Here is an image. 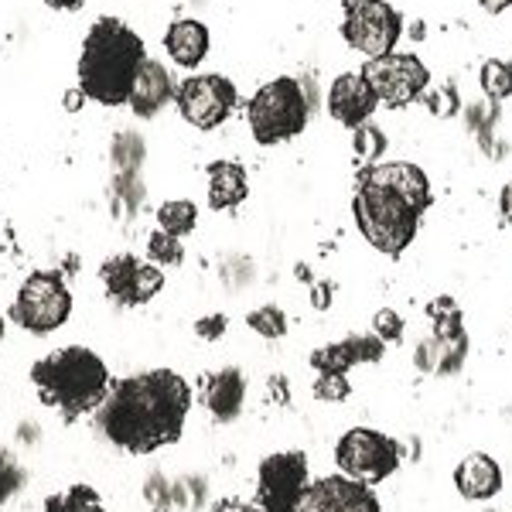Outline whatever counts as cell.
Instances as JSON below:
<instances>
[{"label": "cell", "instance_id": "cell-1", "mask_svg": "<svg viewBox=\"0 0 512 512\" xmlns=\"http://www.w3.org/2000/svg\"><path fill=\"white\" fill-rule=\"evenodd\" d=\"M192 410V386L175 369L127 376L110 386L96 410V427L130 454H154L181 441Z\"/></svg>", "mask_w": 512, "mask_h": 512}, {"label": "cell", "instance_id": "cell-8", "mask_svg": "<svg viewBox=\"0 0 512 512\" xmlns=\"http://www.w3.org/2000/svg\"><path fill=\"white\" fill-rule=\"evenodd\" d=\"M366 79V86L373 89L376 103L386 106H407L414 99L424 96L427 82H431V72L427 65L417 59V55H379V59H369L359 72Z\"/></svg>", "mask_w": 512, "mask_h": 512}, {"label": "cell", "instance_id": "cell-2", "mask_svg": "<svg viewBox=\"0 0 512 512\" xmlns=\"http://www.w3.org/2000/svg\"><path fill=\"white\" fill-rule=\"evenodd\" d=\"M147 62L144 41L120 18H99L79 55V89L103 106H123Z\"/></svg>", "mask_w": 512, "mask_h": 512}, {"label": "cell", "instance_id": "cell-21", "mask_svg": "<svg viewBox=\"0 0 512 512\" xmlns=\"http://www.w3.org/2000/svg\"><path fill=\"white\" fill-rule=\"evenodd\" d=\"M250 195L246 171L236 161H216L209 164V205L212 209H236Z\"/></svg>", "mask_w": 512, "mask_h": 512}, {"label": "cell", "instance_id": "cell-32", "mask_svg": "<svg viewBox=\"0 0 512 512\" xmlns=\"http://www.w3.org/2000/svg\"><path fill=\"white\" fill-rule=\"evenodd\" d=\"M373 328H376V335L383 338V342H400L403 338V318L396 315V311H379V315L373 318Z\"/></svg>", "mask_w": 512, "mask_h": 512}, {"label": "cell", "instance_id": "cell-25", "mask_svg": "<svg viewBox=\"0 0 512 512\" xmlns=\"http://www.w3.org/2000/svg\"><path fill=\"white\" fill-rule=\"evenodd\" d=\"M147 256L154 260V267L164 263V267H178L185 260V246H181L178 236L164 233V229H154L151 239H147Z\"/></svg>", "mask_w": 512, "mask_h": 512}, {"label": "cell", "instance_id": "cell-16", "mask_svg": "<svg viewBox=\"0 0 512 512\" xmlns=\"http://www.w3.org/2000/svg\"><path fill=\"white\" fill-rule=\"evenodd\" d=\"M175 89L178 86H175V79H171V72L164 69L161 62L147 59L144 69H140L137 82H134V89H130L127 106L137 113L140 120H151V117H158L171 99H175Z\"/></svg>", "mask_w": 512, "mask_h": 512}, {"label": "cell", "instance_id": "cell-24", "mask_svg": "<svg viewBox=\"0 0 512 512\" xmlns=\"http://www.w3.org/2000/svg\"><path fill=\"white\" fill-rule=\"evenodd\" d=\"M198 222V209L195 202H188V198H175V202H164L158 209V226L164 229V233L171 236H188L195 229Z\"/></svg>", "mask_w": 512, "mask_h": 512}, {"label": "cell", "instance_id": "cell-37", "mask_svg": "<svg viewBox=\"0 0 512 512\" xmlns=\"http://www.w3.org/2000/svg\"><path fill=\"white\" fill-rule=\"evenodd\" d=\"M52 11H76V7L82 4V0H45Z\"/></svg>", "mask_w": 512, "mask_h": 512}, {"label": "cell", "instance_id": "cell-5", "mask_svg": "<svg viewBox=\"0 0 512 512\" xmlns=\"http://www.w3.org/2000/svg\"><path fill=\"white\" fill-rule=\"evenodd\" d=\"M256 144H280L308 127V99L294 79H274L260 89L246 106Z\"/></svg>", "mask_w": 512, "mask_h": 512}, {"label": "cell", "instance_id": "cell-22", "mask_svg": "<svg viewBox=\"0 0 512 512\" xmlns=\"http://www.w3.org/2000/svg\"><path fill=\"white\" fill-rule=\"evenodd\" d=\"M468 355V335L458 338H427L417 345V366L424 373H454Z\"/></svg>", "mask_w": 512, "mask_h": 512}, {"label": "cell", "instance_id": "cell-11", "mask_svg": "<svg viewBox=\"0 0 512 512\" xmlns=\"http://www.w3.org/2000/svg\"><path fill=\"white\" fill-rule=\"evenodd\" d=\"M103 291L120 308H137L164 291V274L154 263H140L134 253H117L99 267Z\"/></svg>", "mask_w": 512, "mask_h": 512}, {"label": "cell", "instance_id": "cell-41", "mask_svg": "<svg viewBox=\"0 0 512 512\" xmlns=\"http://www.w3.org/2000/svg\"><path fill=\"white\" fill-rule=\"evenodd\" d=\"M342 4H345V14H352V11H359V7L373 4V0H342Z\"/></svg>", "mask_w": 512, "mask_h": 512}, {"label": "cell", "instance_id": "cell-28", "mask_svg": "<svg viewBox=\"0 0 512 512\" xmlns=\"http://www.w3.org/2000/svg\"><path fill=\"white\" fill-rule=\"evenodd\" d=\"M482 89L489 93L492 99H506L512 96V65L509 62H485L482 65Z\"/></svg>", "mask_w": 512, "mask_h": 512}, {"label": "cell", "instance_id": "cell-40", "mask_svg": "<svg viewBox=\"0 0 512 512\" xmlns=\"http://www.w3.org/2000/svg\"><path fill=\"white\" fill-rule=\"evenodd\" d=\"M226 512H263V509L256 506V502L253 506H246V502H233V506H226Z\"/></svg>", "mask_w": 512, "mask_h": 512}, {"label": "cell", "instance_id": "cell-7", "mask_svg": "<svg viewBox=\"0 0 512 512\" xmlns=\"http://www.w3.org/2000/svg\"><path fill=\"white\" fill-rule=\"evenodd\" d=\"M335 461L342 475L362 485H376L400 468V444L379 431H369V427H355L338 441Z\"/></svg>", "mask_w": 512, "mask_h": 512}, {"label": "cell", "instance_id": "cell-13", "mask_svg": "<svg viewBox=\"0 0 512 512\" xmlns=\"http://www.w3.org/2000/svg\"><path fill=\"white\" fill-rule=\"evenodd\" d=\"M294 512H383L369 485L355 482L349 475L318 478L304 489Z\"/></svg>", "mask_w": 512, "mask_h": 512}, {"label": "cell", "instance_id": "cell-15", "mask_svg": "<svg viewBox=\"0 0 512 512\" xmlns=\"http://www.w3.org/2000/svg\"><path fill=\"white\" fill-rule=\"evenodd\" d=\"M383 359V338L379 335H349L335 345L311 352V366L318 373H349L355 366H366V362Z\"/></svg>", "mask_w": 512, "mask_h": 512}, {"label": "cell", "instance_id": "cell-6", "mask_svg": "<svg viewBox=\"0 0 512 512\" xmlns=\"http://www.w3.org/2000/svg\"><path fill=\"white\" fill-rule=\"evenodd\" d=\"M72 315V291L55 270H35L24 277L18 297L11 304V318L35 335L59 332Z\"/></svg>", "mask_w": 512, "mask_h": 512}, {"label": "cell", "instance_id": "cell-33", "mask_svg": "<svg viewBox=\"0 0 512 512\" xmlns=\"http://www.w3.org/2000/svg\"><path fill=\"white\" fill-rule=\"evenodd\" d=\"M192 328H195V335L202 338V342H216V338L226 335L229 318H226V315H219V311H216V315H205V318H198Z\"/></svg>", "mask_w": 512, "mask_h": 512}, {"label": "cell", "instance_id": "cell-42", "mask_svg": "<svg viewBox=\"0 0 512 512\" xmlns=\"http://www.w3.org/2000/svg\"><path fill=\"white\" fill-rule=\"evenodd\" d=\"M0 338H4V318H0Z\"/></svg>", "mask_w": 512, "mask_h": 512}, {"label": "cell", "instance_id": "cell-19", "mask_svg": "<svg viewBox=\"0 0 512 512\" xmlns=\"http://www.w3.org/2000/svg\"><path fill=\"white\" fill-rule=\"evenodd\" d=\"M164 48H168L171 62L181 69H195L198 62L209 55V28L202 21L181 18L164 31Z\"/></svg>", "mask_w": 512, "mask_h": 512}, {"label": "cell", "instance_id": "cell-39", "mask_svg": "<svg viewBox=\"0 0 512 512\" xmlns=\"http://www.w3.org/2000/svg\"><path fill=\"white\" fill-rule=\"evenodd\" d=\"M509 4H512V0H482V7H485V11H492V14L506 11Z\"/></svg>", "mask_w": 512, "mask_h": 512}, {"label": "cell", "instance_id": "cell-30", "mask_svg": "<svg viewBox=\"0 0 512 512\" xmlns=\"http://www.w3.org/2000/svg\"><path fill=\"white\" fill-rule=\"evenodd\" d=\"M24 485V468L11 458L7 451H0V509Z\"/></svg>", "mask_w": 512, "mask_h": 512}, {"label": "cell", "instance_id": "cell-14", "mask_svg": "<svg viewBox=\"0 0 512 512\" xmlns=\"http://www.w3.org/2000/svg\"><path fill=\"white\" fill-rule=\"evenodd\" d=\"M376 96L373 89L366 86V79L359 76V72H345V76H338L332 82V93H328V110H332V117L338 123H345V127H362V123H369V117L376 113Z\"/></svg>", "mask_w": 512, "mask_h": 512}, {"label": "cell", "instance_id": "cell-20", "mask_svg": "<svg viewBox=\"0 0 512 512\" xmlns=\"http://www.w3.org/2000/svg\"><path fill=\"white\" fill-rule=\"evenodd\" d=\"M454 485L465 499H492L502 489V472L489 454H468L454 472Z\"/></svg>", "mask_w": 512, "mask_h": 512}, {"label": "cell", "instance_id": "cell-9", "mask_svg": "<svg viewBox=\"0 0 512 512\" xmlns=\"http://www.w3.org/2000/svg\"><path fill=\"white\" fill-rule=\"evenodd\" d=\"M308 485V454L277 451L260 461V472H256V506L263 512H294Z\"/></svg>", "mask_w": 512, "mask_h": 512}, {"label": "cell", "instance_id": "cell-23", "mask_svg": "<svg viewBox=\"0 0 512 512\" xmlns=\"http://www.w3.org/2000/svg\"><path fill=\"white\" fill-rule=\"evenodd\" d=\"M45 512H106V506L93 485H72L59 495H48Z\"/></svg>", "mask_w": 512, "mask_h": 512}, {"label": "cell", "instance_id": "cell-35", "mask_svg": "<svg viewBox=\"0 0 512 512\" xmlns=\"http://www.w3.org/2000/svg\"><path fill=\"white\" fill-rule=\"evenodd\" d=\"M311 304H315L318 311H328V304H332V284H328V280H318V284L311 287Z\"/></svg>", "mask_w": 512, "mask_h": 512}, {"label": "cell", "instance_id": "cell-26", "mask_svg": "<svg viewBox=\"0 0 512 512\" xmlns=\"http://www.w3.org/2000/svg\"><path fill=\"white\" fill-rule=\"evenodd\" d=\"M427 315H431V321H434L437 338L465 335V328H461V311H458V304H454L451 297H441V301H434L431 308H427Z\"/></svg>", "mask_w": 512, "mask_h": 512}, {"label": "cell", "instance_id": "cell-3", "mask_svg": "<svg viewBox=\"0 0 512 512\" xmlns=\"http://www.w3.org/2000/svg\"><path fill=\"white\" fill-rule=\"evenodd\" d=\"M31 383L41 403L55 407L69 424L82 414H96L113 386L106 362L86 345H65V349L48 352L31 366Z\"/></svg>", "mask_w": 512, "mask_h": 512}, {"label": "cell", "instance_id": "cell-18", "mask_svg": "<svg viewBox=\"0 0 512 512\" xmlns=\"http://www.w3.org/2000/svg\"><path fill=\"white\" fill-rule=\"evenodd\" d=\"M362 175L400 192L420 212L431 205V181H427V175L417 164H369V168H362Z\"/></svg>", "mask_w": 512, "mask_h": 512}, {"label": "cell", "instance_id": "cell-34", "mask_svg": "<svg viewBox=\"0 0 512 512\" xmlns=\"http://www.w3.org/2000/svg\"><path fill=\"white\" fill-rule=\"evenodd\" d=\"M424 103L431 106V110L437 113V117H451V113L458 110V99H454L451 89H444L441 96H427V93H424Z\"/></svg>", "mask_w": 512, "mask_h": 512}, {"label": "cell", "instance_id": "cell-4", "mask_svg": "<svg viewBox=\"0 0 512 512\" xmlns=\"http://www.w3.org/2000/svg\"><path fill=\"white\" fill-rule=\"evenodd\" d=\"M352 212H355V222H359L362 236L386 256H400L414 243L420 216H424V212L414 209L400 192L366 178L362 171H359V178H355Z\"/></svg>", "mask_w": 512, "mask_h": 512}, {"label": "cell", "instance_id": "cell-12", "mask_svg": "<svg viewBox=\"0 0 512 512\" xmlns=\"http://www.w3.org/2000/svg\"><path fill=\"white\" fill-rule=\"evenodd\" d=\"M400 35H403V18L386 0H373V4L345 14V24H342V38L349 41L355 52L369 55V59L390 55Z\"/></svg>", "mask_w": 512, "mask_h": 512}, {"label": "cell", "instance_id": "cell-10", "mask_svg": "<svg viewBox=\"0 0 512 512\" xmlns=\"http://www.w3.org/2000/svg\"><path fill=\"white\" fill-rule=\"evenodd\" d=\"M175 103L181 110V120H188L198 130H216L229 120L236 110L239 93L226 76H192L175 89Z\"/></svg>", "mask_w": 512, "mask_h": 512}, {"label": "cell", "instance_id": "cell-29", "mask_svg": "<svg viewBox=\"0 0 512 512\" xmlns=\"http://www.w3.org/2000/svg\"><path fill=\"white\" fill-rule=\"evenodd\" d=\"M246 325L263 338H284L287 335V315L277 308V304H267V308L253 311V315L246 318Z\"/></svg>", "mask_w": 512, "mask_h": 512}, {"label": "cell", "instance_id": "cell-27", "mask_svg": "<svg viewBox=\"0 0 512 512\" xmlns=\"http://www.w3.org/2000/svg\"><path fill=\"white\" fill-rule=\"evenodd\" d=\"M352 151H355V158H359V161L373 164L379 154L386 151V134L376 127V123H362V127H355Z\"/></svg>", "mask_w": 512, "mask_h": 512}, {"label": "cell", "instance_id": "cell-38", "mask_svg": "<svg viewBox=\"0 0 512 512\" xmlns=\"http://www.w3.org/2000/svg\"><path fill=\"white\" fill-rule=\"evenodd\" d=\"M82 99H86V96H82V89H72V93L65 96V110H79Z\"/></svg>", "mask_w": 512, "mask_h": 512}, {"label": "cell", "instance_id": "cell-36", "mask_svg": "<svg viewBox=\"0 0 512 512\" xmlns=\"http://www.w3.org/2000/svg\"><path fill=\"white\" fill-rule=\"evenodd\" d=\"M499 205H502V216H506L512 222V181L506 188H502V195H499Z\"/></svg>", "mask_w": 512, "mask_h": 512}, {"label": "cell", "instance_id": "cell-17", "mask_svg": "<svg viewBox=\"0 0 512 512\" xmlns=\"http://www.w3.org/2000/svg\"><path fill=\"white\" fill-rule=\"evenodd\" d=\"M202 400H205V407L212 410V417L222 420V424H229V420H236L246 407V376L233 366L205 376Z\"/></svg>", "mask_w": 512, "mask_h": 512}, {"label": "cell", "instance_id": "cell-31", "mask_svg": "<svg viewBox=\"0 0 512 512\" xmlns=\"http://www.w3.org/2000/svg\"><path fill=\"white\" fill-rule=\"evenodd\" d=\"M349 393H352V386L342 373H318V383H315L318 400L342 403V400H349Z\"/></svg>", "mask_w": 512, "mask_h": 512}]
</instances>
